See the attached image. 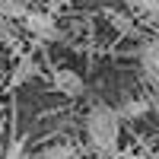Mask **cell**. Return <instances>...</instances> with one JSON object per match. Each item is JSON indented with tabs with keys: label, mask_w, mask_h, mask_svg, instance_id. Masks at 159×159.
<instances>
[{
	"label": "cell",
	"mask_w": 159,
	"mask_h": 159,
	"mask_svg": "<svg viewBox=\"0 0 159 159\" xmlns=\"http://www.w3.org/2000/svg\"><path fill=\"white\" fill-rule=\"evenodd\" d=\"M140 54H147V57H153L159 64V42H147V45L140 48Z\"/></svg>",
	"instance_id": "obj_11"
},
{
	"label": "cell",
	"mask_w": 159,
	"mask_h": 159,
	"mask_svg": "<svg viewBox=\"0 0 159 159\" xmlns=\"http://www.w3.org/2000/svg\"><path fill=\"white\" fill-rule=\"evenodd\" d=\"M22 25H25L32 35H38V38H57V35H61V32H57V22L51 19L45 10H25Z\"/></svg>",
	"instance_id": "obj_2"
},
{
	"label": "cell",
	"mask_w": 159,
	"mask_h": 159,
	"mask_svg": "<svg viewBox=\"0 0 159 159\" xmlns=\"http://www.w3.org/2000/svg\"><path fill=\"white\" fill-rule=\"evenodd\" d=\"M73 156H76L73 147H48V150H42V159H73Z\"/></svg>",
	"instance_id": "obj_7"
},
{
	"label": "cell",
	"mask_w": 159,
	"mask_h": 159,
	"mask_svg": "<svg viewBox=\"0 0 159 159\" xmlns=\"http://www.w3.org/2000/svg\"><path fill=\"white\" fill-rule=\"evenodd\" d=\"M25 0H0V16H7V19H22L25 16Z\"/></svg>",
	"instance_id": "obj_6"
},
{
	"label": "cell",
	"mask_w": 159,
	"mask_h": 159,
	"mask_svg": "<svg viewBox=\"0 0 159 159\" xmlns=\"http://www.w3.org/2000/svg\"><path fill=\"white\" fill-rule=\"evenodd\" d=\"M3 159H25V147H22V140H16L13 147L7 150V156Z\"/></svg>",
	"instance_id": "obj_10"
},
{
	"label": "cell",
	"mask_w": 159,
	"mask_h": 159,
	"mask_svg": "<svg viewBox=\"0 0 159 159\" xmlns=\"http://www.w3.org/2000/svg\"><path fill=\"white\" fill-rule=\"evenodd\" d=\"M86 137L92 143V150H99L102 156L118 153V137H121V118L108 105H96L86 118Z\"/></svg>",
	"instance_id": "obj_1"
},
{
	"label": "cell",
	"mask_w": 159,
	"mask_h": 159,
	"mask_svg": "<svg viewBox=\"0 0 159 159\" xmlns=\"http://www.w3.org/2000/svg\"><path fill=\"white\" fill-rule=\"evenodd\" d=\"M134 3L140 10H147V13H159V0H134Z\"/></svg>",
	"instance_id": "obj_12"
},
{
	"label": "cell",
	"mask_w": 159,
	"mask_h": 159,
	"mask_svg": "<svg viewBox=\"0 0 159 159\" xmlns=\"http://www.w3.org/2000/svg\"><path fill=\"white\" fill-rule=\"evenodd\" d=\"M150 108H153V111H159V96H153V99H150Z\"/></svg>",
	"instance_id": "obj_13"
},
{
	"label": "cell",
	"mask_w": 159,
	"mask_h": 159,
	"mask_svg": "<svg viewBox=\"0 0 159 159\" xmlns=\"http://www.w3.org/2000/svg\"><path fill=\"white\" fill-rule=\"evenodd\" d=\"M35 73H38L35 61H32V57H22V61L16 64V70H13V76H10V86H22L25 80H32Z\"/></svg>",
	"instance_id": "obj_4"
},
{
	"label": "cell",
	"mask_w": 159,
	"mask_h": 159,
	"mask_svg": "<svg viewBox=\"0 0 159 159\" xmlns=\"http://www.w3.org/2000/svg\"><path fill=\"white\" fill-rule=\"evenodd\" d=\"M54 89L57 92H64V96H70V99H76V96H83V76H80L76 70H67V67H61V70H54Z\"/></svg>",
	"instance_id": "obj_3"
},
{
	"label": "cell",
	"mask_w": 159,
	"mask_h": 159,
	"mask_svg": "<svg viewBox=\"0 0 159 159\" xmlns=\"http://www.w3.org/2000/svg\"><path fill=\"white\" fill-rule=\"evenodd\" d=\"M147 111H150V102L147 99H130V102H124L121 108H118V118H130V121H134V118L147 115Z\"/></svg>",
	"instance_id": "obj_5"
},
{
	"label": "cell",
	"mask_w": 159,
	"mask_h": 159,
	"mask_svg": "<svg viewBox=\"0 0 159 159\" xmlns=\"http://www.w3.org/2000/svg\"><path fill=\"white\" fill-rule=\"evenodd\" d=\"M0 42L3 45H13L16 42V29H13V22L7 16H0Z\"/></svg>",
	"instance_id": "obj_9"
},
{
	"label": "cell",
	"mask_w": 159,
	"mask_h": 159,
	"mask_svg": "<svg viewBox=\"0 0 159 159\" xmlns=\"http://www.w3.org/2000/svg\"><path fill=\"white\" fill-rule=\"evenodd\" d=\"M111 22H115V29L118 32H124V35H137V25L134 22H130L127 16H121V13H111V16H108Z\"/></svg>",
	"instance_id": "obj_8"
},
{
	"label": "cell",
	"mask_w": 159,
	"mask_h": 159,
	"mask_svg": "<svg viewBox=\"0 0 159 159\" xmlns=\"http://www.w3.org/2000/svg\"><path fill=\"white\" fill-rule=\"evenodd\" d=\"M124 159H150V156H134V153H130V156H124Z\"/></svg>",
	"instance_id": "obj_14"
}]
</instances>
